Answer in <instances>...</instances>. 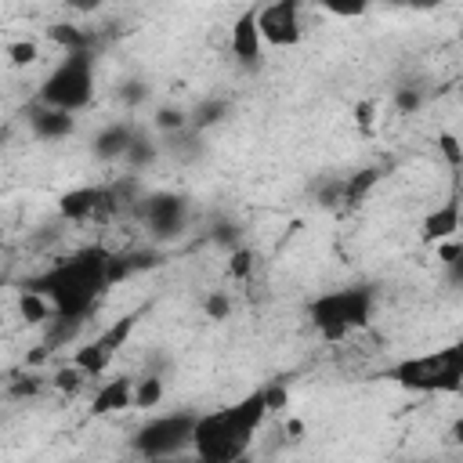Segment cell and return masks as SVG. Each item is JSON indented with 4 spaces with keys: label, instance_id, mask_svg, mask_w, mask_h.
<instances>
[{
    "label": "cell",
    "instance_id": "obj_29",
    "mask_svg": "<svg viewBox=\"0 0 463 463\" xmlns=\"http://www.w3.org/2000/svg\"><path fill=\"white\" fill-rule=\"evenodd\" d=\"M213 242H221L228 250H239V228L235 224H217L213 228Z\"/></svg>",
    "mask_w": 463,
    "mask_h": 463
},
{
    "label": "cell",
    "instance_id": "obj_9",
    "mask_svg": "<svg viewBox=\"0 0 463 463\" xmlns=\"http://www.w3.org/2000/svg\"><path fill=\"white\" fill-rule=\"evenodd\" d=\"M257 14H260V7L250 4V7H242V11L235 14V22H232V54H235V61L246 65V69H260V61H264V40H260Z\"/></svg>",
    "mask_w": 463,
    "mask_h": 463
},
{
    "label": "cell",
    "instance_id": "obj_22",
    "mask_svg": "<svg viewBox=\"0 0 463 463\" xmlns=\"http://www.w3.org/2000/svg\"><path fill=\"white\" fill-rule=\"evenodd\" d=\"M438 148H441V156L449 159V166H456V170L463 166V141H459L456 134H449V130L438 134Z\"/></svg>",
    "mask_w": 463,
    "mask_h": 463
},
{
    "label": "cell",
    "instance_id": "obj_27",
    "mask_svg": "<svg viewBox=\"0 0 463 463\" xmlns=\"http://www.w3.org/2000/svg\"><path fill=\"white\" fill-rule=\"evenodd\" d=\"M7 58L14 65H29L36 58V43L33 40H18V43H7Z\"/></svg>",
    "mask_w": 463,
    "mask_h": 463
},
{
    "label": "cell",
    "instance_id": "obj_31",
    "mask_svg": "<svg viewBox=\"0 0 463 463\" xmlns=\"http://www.w3.org/2000/svg\"><path fill=\"white\" fill-rule=\"evenodd\" d=\"M354 123L362 127V134H369V127H373V101H362L354 109Z\"/></svg>",
    "mask_w": 463,
    "mask_h": 463
},
{
    "label": "cell",
    "instance_id": "obj_34",
    "mask_svg": "<svg viewBox=\"0 0 463 463\" xmlns=\"http://www.w3.org/2000/svg\"><path fill=\"white\" fill-rule=\"evenodd\" d=\"M452 441H456V445H463V416L452 423Z\"/></svg>",
    "mask_w": 463,
    "mask_h": 463
},
{
    "label": "cell",
    "instance_id": "obj_6",
    "mask_svg": "<svg viewBox=\"0 0 463 463\" xmlns=\"http://www.w3.org/2000/svg\"><path fill=\"white\" fill-rule=\"evenodd\" d=\"M195 423H199V412H192V409H177V412L156 416V420L141 423L130 434V449L141 459H170V456L192 449Z\"/></svg>",
    "mask_w": 463,
    "mask_h": 463
},
{
    "label": "cell",
    "instance_id": "obj_10",
    "mask_svg": "<svg viewBox=\"0 0 463 463\" xmlns=\"http://www.w3.org/2000/svg\"><path fill=\"white\" fill-rule=\"evenodd\" d=\"M116 206V195L109 188H98V184H83V188H69L58 195V213L65 221H87L101 210Z\"/></svg>",
    "mask_w": 463,
    "mask_h": 463
},
{
    "label": "cell",
    "instance_id": "obj_7",
    "mask_svg": "<svg viewBox=\"0 0 463 463\" xmlns=\"http://www.w3.org/2000/svg\"><path fill=\"white\" fill-rule=\"evenodd\" d=\"M137 213L145 221V228L152 232V239H177L188 228V199L177 192H152L145 199H137Z\"/></svg>",
    "mask_w": 463,
    "mask_h": 463
},
{
    "label": "cell",
    "instance_id": "obj_8",
    "mask_svg": "<svg viewBox=\"0 0 463 463\" xmlns=\"http://www.w3.org/2000/svg\"><path fill=\"white\" fill-rule=\"evenodd\" d=\"M257 25H260V40L264 43H271V47H293L304 36V29H300V4L297 0L264 4L260 14H257Z\"/></svg>",
    "mask_w": 463,
    "mask_h": 463
},
{
    "label": "cell",
    "instance_id": "obj_16",
    "mask_svg": "<svg viewBox=\"0 0 463 463\" xmlns=\"http://www.w3.org/2000/svg\"><path fill=\"white\" fill-rule=\"evenodd\" d=\"M47 36H51L65 54L94 51V36H90L87 29H76V25H54V29H47Z\"/></svg>",
    "mask_w": 463,
    "mask_h": 463
},
{
    "label": "cell",
    "instance_id": "obj_12",
    "mask_svg": "<svg viewBox=\"0 0 463 463\" xmlns=\"http://www.w3.org/2000/svg\"><path fill=\"white\" fill-rule=\"evenodd\" d=\"M29 130L36 141H65L72 130H76V119L72 112H61V109H47V105H33L29 109Z\"/></svg>",
    "mask_w": 463,
    "mask_h": 463
},
{
    "label": "cell",
    "instance_id": "obj_19",
    "mask_svg": "<svg viewBox=\"0 0 463 463\" xmlns=\"http://www.w3.org/2000/svg\"><path fill=\"white\" fill-rule=\"evenodd\" d=\"M156 159H159V145H156L148 134L137 130V137H134V145H130V152H127L123 163H127L130 170H145V166H152Z\"/></svg>",
    "mask_w": 463,
    "mask_h": 463
},
{
    "label": "cell",
    "instance_id": "obj_36",
    "mask_svg": "<svg viewBox=\"0 0 463 463\" xmlns=\"http://www.w3.org/2000/svg\"><path fill=\"white\" fill-rule=\"evenodd\" d=\"M459 36H463V29H459Z\"/></svg>",
    "mask_w": 463,
    "mask_h": 463
},
{
    "label": "cell",
    "instance_id": "obj_18",
    "mask_svg": "<svg viewBox=\"0 0 463 463\" xmlns=\"http://www.w3.org/2000/svg\"><path fill=\"white\" fill-rule=\"evenodd\" d=\"M18 315L25 318V322H47L51 315H54V307H51V300L47 297H40V293H29V289H18Z\"/></svg>",
    "mask_w": 463,
    "mask_h": 463
},
{
    "label": "cell",
    "instance_id": "obj_30",
    "mask_svg": "<svg viewBox=\"0 0 463 463\" xmlns=\"http://www.w3.org/2000/svg\"><path fill=\"white\" fill-rule=\"evenodd\" d=\"M326 11H333V14H340V18H358V14H365V4H326Z\"/></svg>",
    "mask_w": 463,
    "mask_h": 463
},
{
    "label": "cell",
    "instance_id": "obj_20",
    "mask_svg": "<svg viewBox=\"0 0 463 463\" xmlns=\"http://www.w3.org/2000/svg\"><path fill=\"white\" fill-rule=\"evenodd\" d=\"M159 402H163V380L159 376H141L134 383V405L137 409H152Z\"/></svg>",
    "mask_w": 463,
    "mask_h": 463
},
{
    "label": "cell",
    "instance_id": "obj_13",
    "mask_svg": "<svg viewBox=\"0 0 463 463\" xmlns=\"http://www.w3.org/2000/svg\"><path fill=\"white\" fill-rule=\"evenodd\" d=\"M130 405H134V380L130 376H112L94 391L90 416H109V412H119V409H130Z\"/></svg>",
    "mask_w": 463,
    "mask_h": 463
},
{
    "label": "cell",
    "instance_id": "obj_4",
    "mask_svg": "<svg viewBox=\"0 0 463 463\" xmlns=\"http://www.w3.org/2000/svg\"><path fill=\"white\" fill-rule=\"evenodd\" d=\"M391 380H398L405 391H420V394H456L463 391V340L438 347L430 354H416L398 362L391 373Z\"/></svg>",
    "mask_w": 463,
    "mask_h": 463
},
{
    "label": "cell",
    "instance_id": "obj_35",
    "mask_svg": "<svg viewBox=\"0 0 463 463\" xmlns=\"http://www.w3.org/2000/svg\"><path fill=\"white\" fill-rule=\"evenodd\" d=\"M134 463H163V459H134Z\"/></svg>",
    "mask_w": 463,
    "mask_h": 463
},
{
    "label": "cell",
    "instance_id": "obj_24",
    "mask_svg": "<svg viewBox=\"0 0 463 463\" xmlns=\"http://www.w3.org/2000/svg\"><path fill=\"white\" fill-rule=\"evenodd\" d=\"M250 268H253V253H250L246 246H239V250L228 253V275H232V279H246Z\"/></svg>",
    "mask_w": 463,
    "mask_h": 463
},
{
    "label": "cell",
    "instance_id": "obj_14",
    "mask_svg": "<svg viewBox=\"0 0 463 463\" xmlns=\"http://www.w3.org/2000/svg\"><path fill=\"white\" fill-rule=\"evenodd\" d=\"M456 232H459V203L452 199V203L438 206L434 213H427V221L420 228V239L423 242H441V239H452Z\"/></svg>",
    "mask_w": 463,
    "mask_h": 463
},
{
    "label": "cell",
    "instance_id": "obj_21",
    "mask_svg": "<svg viewBox=\"0 0 463 463\" xmlns=\"http://www.w3.org/2000/svg\"><path fill=\"white\" fill-rule=\"evenodd\" d=\"M152 123H156L159 130H166V137H170V134L188 130V127H192V116H188V112H181V109H170V105H166V109H159V112L152 116Z\"/></svg>",
    "mask_w": 463,
    "mask_h": 463
},
{
    "label": "cell",
    "instance_id": "obj_26",
    "mask_svg": "<svg viewBox=\"0 0 463 463\" xmlns=\"http://www.w3.org/2000/svg\"><path fill=\"white\" fill-rule=\"evenodd\" d=\"M420 105H423V94H420L416 87H398V90H394V109H398V112L412 116Z\"/></svg>",
    "mask_w": 463,
    "mask_h": 463
},
{
    "label": "cell",
    "instance_id": "obj_17",
    "mask_svg": "<svg viewBox=\"0 0 463 463\" xmlns=\"http://www.w3.org/2000/svg\"><path fill=\"white\" fill-rule=\"evenodd\" d=\"M228 116V101L224 98H206V101H199L195 109H192V130H206V127H213V123H221Z\"/></svg>",
    "mask_w": 463,
    "mask_h": 463
},
{
    "label": "cell",
    "instance_id": "obj_5",
    "mask_svg": "<svg viewBox=\"0 0 463 463\" xmlns=\"http://www.w3.org/2000/svg\"><path fill=\"white\" fill-rule=\"evenodd\" d=\"M94 98V51H80V54H65L47 80L40 83L36 101L47 109H61V112H80L87 109Z\"/></svg>",
    "mask_w": 463,
    "mask_h": 463
},
{
    "label": "cell",
    "instance_id": "obj_28",
    "mask_svg": "<svg viewBox=\"0 0 463 463\" xmlns=\"http://www.w3.org/2000/svg\"><path fill=\"white\" fill-rule=\"evenodd\" d=\"M203 311H206V318H228L232 300H228L224 293H210V297L203 300Z\"/></svg>",
    "mask_w": 463,
    "mask_h": 463
},
{
    "label": "cell",
    "instance_id": "obj_25",
    "mask_svg": "<svg viewBox=\"0 0 463 463\" xmlns=\"http://www.w3.org/2000/svg\"><path fill=\"white\" fill-rule=\"evenodd\" d=\"M145 98H148V83H145V80H127V83L119 87V101L130 105V109H137Z\"/></svg>",
    "mask_w": 463,
    "mask_h": 463
},
{
    "label": "cell",
    "instance_id": "obj_2",
    "mask_svg": "<svg viewBox=\"0 0 463 463\" xmlns=\"http://www.w3.org/2000/svg\"><path fill=\"white\" fill-rule=\"evenodd\" d=\"M268 412L271 409H268L264 387L250 391L246 398H239L232 405H221L213 412H199L195 438H192L195 459L199 463H239L250 452L253 434H257V427L264 423Z\"/></svg>",
    "mask_w": 463,
    "mask_h": 463
},
{
    "label": "cell",
    "instance_id": "obj_23",
    "mask_svg": "<svg viewBox=\"0 0 463 463\" xmlns=\"http://www.w3.org/2000/svg\"><path fill=\"white\" fill-rule=\"evenodd\" d=\"M441 260H445V268H449V279H452L456 286H463V242L445 246V250H441Z\"/></svg>",
    "mask_w": 463,
    "mask_h": 463
},
{
    "label": "cell",
    "instance_id": "obj_32",
    "mask_svg": "<svg viewBox=\"0 0 463 463\" xmlns=\"http://www.w3.org/2000/svg\"><path fill=\"white\" fill-rule=\"evenodd\" d=\"M264 394H268V409H282V405H286V387H282V383L264 387Z\"/></svg>",
    "mask_w": 463,
    "mask_h": 463
},
{
    "label": "cell",
    "instance_id": "obj_11",
    "mask_svg": "<svg viewBox=\"0 0 463 463\" xmlns=\"http://www.w3.org/2000/svg\"><path fill=\"white\" fill-rule=\"evenodd\" d=\"M134 137H137V130H134L127 119H112V123H105V127L90 137V152H94L101 163H116V159H127Z\"/></svg>",
    "mask_w": 463,
    "mask_h": 463
},
{
    "label": "cell",
    "instance_id": "obj_1",
    "mask_svg": "<svg viewBox=\"0 0 463 463\" xmlns=\"http://www.w3.org/2000/svg\"><path fill=\"white\" fill-rule=\"evenodd\" d=\"M109 264H112V253L105 246H87L58 264H51L47 271L29 275L22 282V289L47 297L54 307V318L83 322L94 311L98 297L109 289Z\"/></svg>",
    "mask_w": 463,
    "mask_h": 463
},
{
    "label": "cell",
    "instance_id": "obj_3",
    "mask_svg": "<svg viewBox=\"0 0 463 463\" xmlns=\"http://www.w3.org/2000/svg\"><path fill=\"white\" fill-rule=\"evenodd\" d=\"M373 304H376V297L369 286H344V289H329V293L315 297L307 304V318L322 340H344L369 326Z\"/></svg>",
    "mask_w": 463,
    "mask_h": 463
},
{
    "label": "cell",
    "instance_id": "obj_15",
    "mask_svg": "<svg viewBox=\"0 0 463 463\" xmlns=\"http://www.w3.org/2000/svg\"><path fill=\"white\" fill-rule=\"evenodd\" d=\"M134 326H137V315L130 311V315H123V318H116V322H112V326H109V329H105L101 336H94V344H98V347H101V351H105V354L112 358V354H116V351H119V347H123V344L130 340V333H134Z\"/></svg>",
    "mask_w": 463,
    "mask_h": 463
},
{
    "label": "cell",
    "instance_id": "obj_33",
    "mask_svg": "<svg viewBox=\"0 0 463 463\" xmlns=\"http://www.w3.org/2000/svg\"><path fill=\"white\" fill-rule=\"evenodd\" d=\"M36 387H40V380H14V383H11V394H14V398H18V394H33Z\"/></svg>",
    "mask_w": 463,
    "mask_h": 463
}]
</instances>
